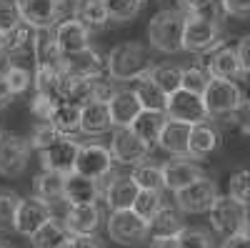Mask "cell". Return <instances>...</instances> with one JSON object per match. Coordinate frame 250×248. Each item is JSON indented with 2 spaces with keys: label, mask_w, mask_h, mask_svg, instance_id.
I'll list each match as a JSON object with an SVG mask.
<instances>
[{
  "label": "cell",
  "mask_w": 250,
  "mask_h": 248,
  "mask_svg": "<svg viewBox=\"0 0 250 248\" xmlns=\"http://www.w3.org/2000/svg\"><path fill=\"white\" fill-rule=\"evenodd\" d=\"M153 66L155 63L140 43H120L105 55V75L113 83H138L148 78Z\"/></svg>",
  "instance_id": "obj_1"
},
{
  "label": "cell",
  "mask_w": 250,
  "mask_h": 248,
  "mask_svg": "<svg viewBox=\"0 0 250 248\" xmlns=\"http://www.w3.org/2000/svg\"><path fill=\"white\" fill-rule=\"evenodd\" d=\"M223 45L218 20L210 15H185L180 48L185 53H213Z\"/></svg>",
  "instance_id": "obj_2"
},
{
  "label": "cell",
  "mask_w": 250,
  "mask_h": 248,
  "mask_svg": "<svg viewBox=\"0 0 250 248\" xmlns=\"http://www.w3.org/2000/svg\"><path fill=\"white\" fill-rule=\"evenodd\" d=\"M183 23L185 13L180 10H160L158 15L150 18L148 25V43L165 55L180 53V40H183Z\"/></svg>",
  "instance_id": "obj_3"
},
{
  "label": "cell",
  "mask_w": 250,
  "mask_h": 248,
  "mask_svg": "<svg viewBox=\"0 0 250 248\" xmlns=\"http://www.w3.org/2000/svg\"><path fill=\"white\" fill-rule=\"evenodd\" d=\"M200 100H203V108H205L208 118L233 115V113L245 108V93L240 90L238 83H230V80H213L210 78Z\"/></svg>",
  "instance_id": "obj_4"
},
{
  "label": "cell",
  "mask_w": 250,
  "mask_h": 248,
  "mask_svg": "<svg viewBox=\"0 0 250 248\" xmlns=\"http://www.w3.org/2000/svg\"><path fill=\"white\" fill-rule=\"evenodd\" d=\"M15 8L30 30H53L62 20V0H15Z\"/></svg>",
  "instance_id": "obj_5"
},
{
  "label": "cell",
  "mask_w": 250,
  "mask_h": 248,
  "mask_svg": "<svg viewBox=\"0 0 250 248\" xmlns=\"http://www.w3.org/2000/svg\"><path fill=\"white\" fill-rule=\"evenodd\" d=\"M60 73L70 83L95 80L100 75H105V58L93 48H85L80 53H70V55H60Z\"/></svg>",
  "instance_id": "obj_6"
},
{
  "label": "cell",
  "mask_w": 250,
  "mask_h": 248,
  "mask_svg": "<svg viewBox=\"0 0 250 248\" xmlns=\"http://www.w3.org/2000/svg\"><path fill=\"white\" fill-rule=\"evenodd\" d=\"M208 213H210L213 228L223 233L225 238L240 231H248V205L233 201L230 196H218Z\"/></svg>",
  "instance_id": "obj_7"
},
{
  "label": "cell",
  "mask_w": 250,
  "mask_h": 248,
  "mask_svg": "<svg viewBox=\"0 0 250 248\" xmlns=\"http://www.w3.org/2000/svg\"><path fill=\"white\" fill-rule=\"evenodd\" d=\"M163 115L175 123H185V126H200V123L208 120L200 95H193L188 90H175L170 95H165Z\"/></svg>",
  "instance_id": "obj_8"
},
{
  "label": "cell",
  "mask_w": 250,
  "mask_h": 248,
  "mask_svg": "<svg viewBox=\"0 0 250 248\" xmlns=\"http://www.w3.org/2000/svg\"><path fill=\"white\" fill-rule=\"evenodd\" d=\"M110 171H113V156L105 146H100V143H80L73 173L85 176L90 180H100Z\"/></svg>",
  "instance_id": "obj_9"
},
{
  "label": "cell",
  "mask_w": 250,
  "mask_h": 248,
  "mask_svg": "<svg viewBox=\"0 0 250 248\" xmlns=\"http://www.w3.org/2000/svg\"><path fill=\"white\" fill-rule=\"evenodd\" d=\"M108 236L110 241L120 246H138L148 238V223L138 218L130 208L125 211H110L108 218Z\"/></svg>",
  "instance_id": "obj_10"
},
{
  "label": "cell",
  "mask_w": 250,
  "mask_h": 248,
  "mask_svg": "<svg viewBox=\"0 0 250 248\" xmlns=\"http://www.w3.org/2000/svg\"><path fill=\"white\" fill-rule=\"evenodd\" d=\"M215 198H218V185L208 176L198 178L195 183L188 185V188L175 193V203L183 213H208L210 205L215 203Z\"/></svg>",
  "instance_id": "obj_11"
},
{
  "label": "cell",
  "mask_w": 250,
  "mask_h": 248,
  "mask_svg": "<svg viewBox=\"0 0 250 248\" xmlns=\"http://www.w3.org/2000/svg\"><path fill=\"white\" fill-rule=\"evenodd\" d=\"M28 158H30V146L25 138L0 131V176L15 178L25 173Z\"/></svg>",
  "instance_id": "obj_12"
},
{
  "label": "cell",
  "mask_w": 250,
  "mask_h": 248,
  "mask_svg": "<svg viewBox=\"0 0 250 248\" xmlns=\"http://www.w3.org/2000/svg\"><path fill=\"white\" fill-rule=\"evenodd\" d=\"M110 156L113 160L118 163H125V165H140L150 158L153 148L148 143H143L140 138H135L128 128H118L110 138Z\"/></svg>",
  "instance_id": "obj_13"
},
{
  "label": "cell",
  "mask_w": 250,
  "mask_h": 248,
  "mask_svg": "<svg viewBox=\"0 0 250 248\" xmlns=\"http://www.w3.org/2000/svg\"><path fill=\"white\" fill-rule=\"evenodd\" d=\"M78 148H80L78 140L65 138V135L58 138L53 146H48L45 151H40V165H43V171H48V173H60V176L73 173Z\"/></svg>",
  "instance_id": "obj_14"
},
{
  "label": "cell",
  "mask_w": 250,
  "mask_h": 248,
  "mask_svg": "<svg viewBox=\"0 0 250 248\" xmlns=\"http://www.w3.org/2000/svg\"><path fill=\"white\" fill-rule=\"evenodd\" d=\"M160 176H163V191H183L190 183H195L198 178L205 176V171L190 158H175L160 165Z\"/></svg>",
  "instance_id": "obj_15"
},
{
  "label": "cell",
  "mask_w": 250,
  "mask_h": 248,
  "mask_svg": "<svg viewBox=\"0 0 250 248\" xmlns=\"http://www.w3.org/2000/svg\"><path fill=\"white\" fill-rule=\"evenodd\" d=\"M50 218H53V208H48V205H43L35 198H20L15 208V218H13V231L23 236H33Z\"/></svg>",
  "instance_id": "obj_16"
},
{
  "label": "cell",
  "mask_w": 250,
  "mask_h": 248,
  "mask_svg": "<svg viewBox=\"0 0 250 248\" xmlns=\"http://www.w3.org/2000/svg\"><path fill=\"white\" fill-rule=\"evenodd\" d=\"M53 38H55L60 55H70V53H80V50L90 48V30L83 28L75 18L60 20L53 28Z\"/></svg>",
  "instance_id": "obj_17"
},
{
  "label": "cell",
  "mask_w": 250,
  "mask_h": 248,
  "mask_svg": "<svg viewBox=\"0 0 250 248\" xmlns=\"http://www.w3.org/2000/svg\"><path fill=\"white\" fill-rule=\"evenodd\" d=\"M205 73L210 75L213 80H230V83H238V80H245V73L235 58V50L233 48H215L213 53H208L205 58Z\"/></svg>",
  "instance_id": "obj_18"
},
{
  "label": "cell",
  "mask_w": 250,
  "mask_h": 248,
  "mask_svg": "<svg viewBox=\"0 0 250 248\" xmlns=\"http://www.w3.org/2000/svg\"><path fill=\"white\" fill-rule=\"evenodd\" d=\"M100 208L98 203L90 205H68L65 218H62V228L68 231V236H95L100 225Z\"/></svg>",
  "instance_id": "obj_19"
},
{
  "label": "cell",
  "mask_w": 250,
  "mask_h": 248,
  "mask_svg": "<svg viewBox=\"0 0 250 248\" xmlns=\"http://www.w3.org/2000/svg\"><path fill=\"white\" fill-rule=\"evenodd\" d=\"M98 198H100L98 180H90L78 173H68L62 178V201L68 205H90Z\"/></svg>",
  "instance_id": "obj_20"
},
{
  "label": "cell",
  "mask_w": 250,
  "mask_h": 248,
  "mask_svg": "<svg viewBox=\"0 0 250 248\" xmlns=\"http://www.w3.org/2000/svg\"><path fill=\"white\" fill-rule=\"evenodd\" d=\"M190 128L193 126H185V123H175V120L165 118V126H163L155 143L165 153H170L175 158H188V135H190Z\"/></svg>",
  "instance_id": "obj_21"
},
{
  "label": "cell",
  "mask_w": 250,
  "mask_h": 248,
  "mask_svg": "<svg viewBox=\"0 0 250 248\" xmlns=\"http://www.w3.org/2000/svg\"><path fill=\"white\" fill-rule=\"evenodd\" d=\"M110 113H108V103L103 100H88L80 106V128L85 135H98L110 131Z\"/></svg>",
  "instance_id": "obj_22"
},
{
  "label": "cell",
  "mask_w": 250,
  "mask_h": 248,
  "mask_svg": "<svg viewBox=\"0 0 250 248\" xmlns=\"http://www.w3.org/2000/svg\"><path fill=\"white\" fill-rule=\"evenodd\" d=\"M140 111L143 108H140L138 98L133 95V90H115V95L108 100L110 123H113L115 128H128Z\"/></svg>",
  "instance_id": "obj_23"
},
{
  "label": "cell",
  "mask_w": 250,
  "mask_h": 248,
  "mask_svg": "<svg viewBox=\"0 0 250 248\" xmlns=\"http://www.w3.org/2000/svg\"><path fill=\"white\" fill-rule=\"evenodd\" d=\"M135 196H138V185L133 183L130 176H125V173L113 176L110 183H108V188H105V203H108L110 211H125V208H130Z\"/></svg>",
  "instance_id": "obj_24"
},
{
  "label": "cell",
  "mask_w": 250,
  "mask_h": 248,
  "mask_svg": "<svg viewBox=\"0 0 250 248\" xmlns=\"http://www.w3.org/2000/svg\"><path fill=\"white\" fill-rule=\"evenodd\" d=\"M218 146H220V133L213 126H208V123L193 126L190 128V135H188V158L200 160L205 156L215 153Z\"/></svg>",
  "instance_id": "obj_25"
},
{
  "label": "cell",
  "mask_w": 250,
  "mask_h": 248,
  "mask_svg": "<svg viewBox=\"0 0 250 248\" xmlns=\"http://www.w3.org/2000/svg\"><path fill=\"white\" fill-rule=\"evenodd\" d=\"M30 48H33V63L38 66H50L58 68L60 66V50L55 45L53 30H33L30 35Z\"/></svg>",
  "instance_id": "obj_26"
},
{
  "label": "cell",
  "mask_w": 250,
  "mask_h": 248,
  "mask_svg": "<svg viewBox=\"0 0 250 248\" xmlns=\"http://www.w3.org/2000/svg\"><path fill=\"white\" fill-rule=\"evenodd\" d=\"M163 126H165V115L160 111H140L135 115V120L128 126V131L153 148L158 135H160V131H163Z\"/></svg>",
  "instance_id": "obj_27"
},
{
  "label": "cell",
  "mask_w": 250,
  "mask_h": 248,
  "mask_svg": "<svg viewBox=\"0 0 250 248\" xmlns=\"http://www.w3.org/2000/svg\"><path fill=\"white\" fill-rule=\"evenodd\" d=\"M62 178L65 176H60V173H38L35 180H33V196L35 201H40L43 205H50L53 203H60L62 201Z\"/></svg>",
  "instance_id": "obj_28"
},
{
  "label": "cell",
  "mask_w": 250,
  "mask_h": 248,
  "mask_svg": "<svg viewBox=\"0 0 250 248\" xmlns=\"http://www.w3.org/2000/svg\"><path fill=\"white\" fill-rule=\"evenodd\" d=\"M48 123L60 133V135H70L80 128V106L70 100H60L55 103V108L48 118Z\"/></svg>",
  "instance_id": "obj_29"
},
{
  "label": "cell",
  "mask_w": 250,
  "mask_h": 248,
  "mask_svg": "<svg viewBox=\"0 0 250 248\" xmlns=\"http://www.w3.org/2000/svg\"><path fill=\"white\" fill-rule=\"evenodd\" d=\"M183 228L185 225H183L180 213L163 205V208L153 216V221L148 223V236H153V238H175Z\"/></svg>",
  "instance_id": "obj_30"
},
{
  "label": "cell",
  "mask_w": 250,
  "mask_h": 248,
  "mask_svg": "<svg viewBox=\"0 0 250 248\" xmlns=\"http://www.w3.org/2000/svg\"><path fill=\"white\" fill-rule=\"evenodd\" d=\"M3 78H5V83H8V88H10L13 95L25 93L33 86V70H30V66L25 63V60H20V55L8 58V66L3 70Z\"/></svg>",
  "instance_id": "obj_31"
},
{
  "label": "cell",
  "mask_w": 250,
  "mask_h": 248,
  "mask_svg": "<svg viewBox=\"0 0 250 248\" xmlns=\"http://www.w3.org/2000/svg\"><path fill=\"white\" fill-rule=\"evenodd\" d=\"M73 18L78 20L83 28H88V30H98V28H103L108 23L103 0H75Z\"/></svg>",
  "instance_id": "obj_32"
},
{
  "label": "cell",
  "mask_w": 250,
  "mask_h": 248,
  "mask_svg": "<svg viewBox=\"0 0 250 248\" xmlns=\"http://www.w3.org/2000/svg\"><path fill=\"white\" fill-rule=\"evenodd\" d=\"M68 231L62 228V223H58L55 218H50L48 223H43L40 228L30 236L33 248H62L68 243Z\"/></svg>",
  "instance_id": "obj_33"
},
{
  "label": "cell",
  "mask_w": 250,
  "mask_h": 248,
  "mask_svg": "<svg viewBox=\"0 0 250 248\" xmlns=\"http://www.w3.org/2000/svg\"><path fill=\"white\" fill-rule=\"evenodd\" d=\"M148 78H150V83L163 95H170V93L180 90V66H175V63L153 66L150 73H148Z\"/></svg>",
  "instance_id": "obj_34"
},
{
  "label": "cell",
  "mask_w": 250,
  "mask_h": 248,
  "mask_svg": "<svg viewBox=\"0 0 250 248\" xmlns=\"http://www.w3.org/2000/svg\"><path fill=\"white\" fill-rule=\"evenodd\" d=\"M130 90H133V95L138 98V103H140L143 111H160V113H163V108H165V95L153 86L150 78H143V80L133 83Z\"/></svg>",
  "instance_id": "obj_35"
},
{
  "label": "cell",
  "mask_w": 250,
  "mask_h": 248,
  "mask_svg": "<svg viewBox=\"0 0 250 248\" xmlns=\"http://www.w3.org/2000/svg\"><path fill=\"white\" fill-rule=\"evenodd\" d=\"M133 183L138 185V191H158L163 193V176H160V165L145 160L140 165H135V171L130 173Z\"/></svg>",
  "instance_id": "obj_36"
},
{
  "label": "cell",
  "mask_w": 250,
  "mask_h": 248,
  "mask_svg": "<svg viewBox=\"0 0 250 248\" xmlns=\"http://www.w3.org/2000/svg\"><path fill=\"white\" fill-rule=\"evenodd\" d=\"M160 208H163V193H158V191H138V196H135V201L130 205V211L138 218H143L145 223H150L153 216Z\"/></svg>",
  "instance_id": "obj_37"
},
{
  "label": "cell",
  "mask_w": 250,
  "mask_h": 248,
  "mask_svg": "<svg viewBox=\"0 0 250 248\" xmlns=\"http://www.w3.org/2000/svg\"><path fill=\"white\" fill-rule=\"evenodd\" d=\"M103 8H105L108 20H115V23H125V20H133L143 3L140 0H103Z\"/></svg>",
  "instance_id": "obj_38"
},
{
  "label": "cell",
  "mask_w": 250,
  "mask_h": 248,
  "mask_svg": "<svg viewBox=\"0 0 250 248\" xmlns=\"http://www.w3.org/2000/svg\"><path fill=\"white\" fill-rule=\"evenodd\" d=\"M210 75L205 73V68L200 66H190V68H180V90H188L193 95H203Z\"/></svg>",
  "instance_id": "obj_39"
},
{
  "label": "cell",
  "mask_w": 250,
  "mask_h": 248,
  "mask_svg": "<svg viewBox=\"0 0 250 248\" xmlns=\"http://www.w3.org/2000/svg\"><path fill=\"white\" fill-rule=\"evenodd\" d=\"M178 248H213V238L205 228H185L175 236Z\"/></svg>",
  "instance_id": "obj_40"
},
{
  "label": "cell",
  "mask_w": 250,
  "mask_h": 248,
  "mask_svg": "<svg viewBox=\"0 0 250 248\" xmlns=\"http://www.w3.org/2000/svg\"><path fill=\"white\" fill-rule=\"evenodd\" d=\"M20 203V196L0 188V231H13V218H15V208Z\"/></svg>",
  "instance_id": "obj_41"
},
{
  "label": "cell",
  "mask_w": 250,
  "mask_h": 248,
  "mask_svg": "<svg viewBox=\"0 0 250 248\" xmlns=\"http://www.w3.org/2000/svg\"><path fill=\"white\" fill-rule=\"evenodd\" d=\"M58 138H62V135L50 126V123H38V126L33 128V135H30V140H28V146L40 153V151H45L48 146H53Z\"/></svg>",
  "instance_id": "obj_42"
},
{
  "label": "cell",
  "mask_w": 250,
  "mask_h": 248,
  "mask_svg": "<svg viewBox=\"0 0 250 248\" xmlns=\"http://www.w3.org/2000/svg\"><path fill=\"white\" fill-rule=\"evenodd\" d=\"M250 173L248 171H238L230 176V180H228V196H230L233 201L248 205V188H250Z\"/></svg>",
  "instance_id": "obj_43"
},
{
  "label": "cell",
  "mask_w": 250,
  "mask_h": 248,
  "mask_svg": "<svg viewBox=\"0 0 250 248\" xmlns=\"http://www.w3.org/2000/svg\"><path fill=\"white\" fill-rule=\"evenodd\" d=\"M20 25L15 0H0V33H10Z\"/></svg>",
  "instance_id": "obj_44"
},
{
  "label": "cell",
  "mask_w": 250,
  "mask_h": 248,
  "mask_svg": "<svg viewBox=\"0 0 250 248\" xmlns=\"http://www.w3.org/2000/svg\"><path fill=\"white\" fill-rule=\"evenodd\" d=\"M53 108H55V100L43 98V95H38V93H35V98L30 100V113H33L35 118H40L43 123H48V118H50Z\"/></svg>",
  "instance_id": "obj_45"
},
{
  "label": "cell",
  "mask_w": 250,
  "mask_h": 248,
  "mask_svg": "<svg viewBox=\"0 0 250 248\" xmlns=\"http://www.w3.org/2000/svg\"><path fill=\"white\" fill-rule=\"evenodd\" d=\"M215 0H180V8L185 15H210Z\"/></svg>",
  "instance_id": "obj_46"
},
{
  "label": "cell",
  "mask_w": 250,
  "mask_h": 248,
  "mask_svg": "<svg viewBox=\"0 0 250 248\" xmlns=\"http://www.w3.org/2000/svg\"><path fill=\"white\" fill-rule=\"evenodd\" d=\"M220 5L228 15H233L238 20H245L250 15V0H220Z\"/></svg>",
  "instance_id": "obj_47"
},
{
  "label": "cell",
  "mask_w": 250,
  "mask_h": 248,
  "mask_svg": "<svg viewBox=\"0 0 250 248\" xmlns=\"http://www.w3.org/2000/svg\"><path fill=\"white\" fill-rule=\"evenodd\" d=\"M235 58H238L243 73L248 75V70H250V38H240V43L235 48Z\"/></svg>",
  "instance_id": "obj_48"
},
{
  "label": "cell",
  "mask_w": 250,
  "mask_h": 248,
  "mask_svg": "<svg viewBox=\"0 0 250 248\" xmlns=\"http://www.w3.org/2000/svg\"><path fill=\"white\" fill-rule=\"evenodd\" d=\"M62 248H103L95 236H70Z\"/></svg>",
  "instance_id": "obj_49"
},
{
  "label": "cell",
  "mask_w": 250,
  "mask_h": 248,
  "mask_svg": "<svg viewBox=\"0 0 250 248\" xmlns=\"http://www.w3.org/2000/svg\"><path fill=\"white\" fill-rule=\"evenodd\" d=\"M248 231H240V233H233V236H228L223 241L220 248H248Z\"/></svg>",
  "instance_id": "obj_50"
},
{
  "label": "cell",
  "mask_w": 250,
  "mask_h": 248,
  "mask_svg": "<svg viewBox=\"0 0 250 248\" xmlns=\"http://www.w3.org/2000/svg\"><path fill=\"white\" fill-rule=\"evenodd\" d=\"M10 100H13V93H10V88H8L3 73H0V111H3L5 106H10Z\"/></svg>",
  "instance_id": "obj_51"
},
{
  "label": "cell",
  "mask_w": 250,
  "mask_h": 248,
  "mask_svg": "<svg viewBox=\"0 0 250 248\" xmlns=\"http://www.w3.org/2000/svg\"><path fill=\"white\" fill-rule=\"evenodd\" d=\"M150 248H178V246H175V238H153Z\"/></svg>",
  "instance_id": "obj_52"
},
{
  "label": "cell",
  "mask_w": 250,
  "mask_h": 248,
  "mask_svg": "<svg viewBox=\"0 0 250 248\" xmlns=\"http://www.w3.org/2000/svg\"><path fill=\"white\" fill-rule=\"evenodd\" d=\"M10 55V45H8V33H0V58Z\"/></svg>",
  "instance_id": "obj_53"
},
{
  "label": "cell",
  "mask_w": 250,
  "mask_h": 248,
  "mask_svg": "<svg viewBox=\"0 0 250 248\" xmlns=\"http://www.w3.org/2000/svg\"><path fill=\"white\" fill-rule=\"evenodd\" d=\"M0 248H10V246H8V243H0Z\"/></svg>",
  "instance_id": "obj_54"
},
{
  "label": "cell",
  "mask_w": 250,
  "mask_h": 248,
  "mask_svg": "<svg viewBox=\"0 0 250 248\" xmlns=\"http://www.w3.org/2000/svg\"><path fill=\"white\" fill-rule=\"evenodd\" d=\"M62 3H65V0H62Z\"/></svg>",
  "instance_id": "obj_55"
},
{
  "label": "cell",
  "mask_w": 250,
  "mask_h": 248,
  "mask_svg": "<svg viewBox=\"0 0 250 248\" xmlns=\"http://www.w3.org/2000/svg\"><path fill=\"white\" fill-rule=\"evenodd\" d=\"M140 3H143V0H140Z\"/></svg>",
  "instance_id": "obj_56"
}]
</instances>
